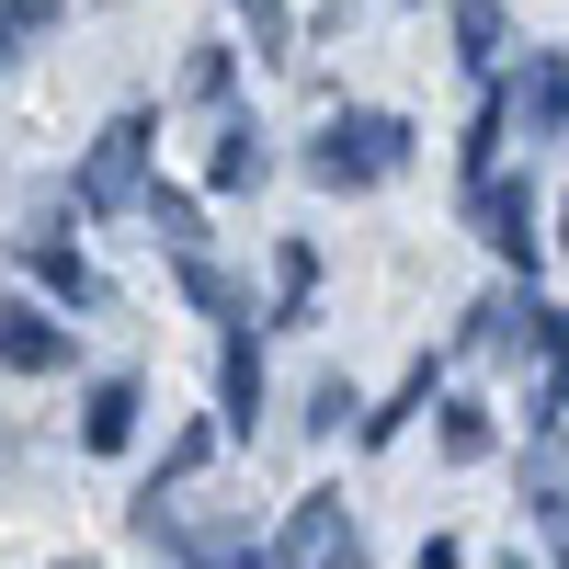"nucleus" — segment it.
Here are the masks:
<instances>
[{"label": "nucleus", "mask_w": 569, "mask_h": 569, "mask_svg": "<svg viewBox=\"0 0 569 569\" xmlns=\"http://www.w3.org/2000/svg\"><path fill=\"white\" fill-rule=\"evenodd\" d=\"M410 149H421V137H410V114H376V103H330L297 171L319 182V194H365V182L410 171Z\"/></svg>", "instance_id": "1"}, {"label": "nucleus", "mask_w": 569, "mask_h": 569, "mask_svg": "<svg viewBox=\"0 0 569 569\" xmlns=\"http://www.w3.org/2000/svg\"><path fill=\"white\" fill-rule=\"evenodd\" d=\"M149 149H160V114H149V103H126L103 137H91V160H80L69 194H80L91 217H126L137 194H149Z\"/></svg>", "instance_id": "2"}, {"label": "nucleus", "mask_w": 569, "mask_h": 569, "mask_svg": "<svg viewBox=\"0 0 569 569\" xmlns=\"http://www.w3.org/2000/svg\"><path fill=\"white\" fill-rule=\"evenodd\" d=\"M501 342H512V353H536V399H525V433H536V456H547V445H558V421H569V308L525 297Z\"/></svg>", "instance_id": "3"}, {"label": "nucleus", "mask_w": 569, "mask_h": 569, "mask_svg": "<svg viewBox=\"0 0 569 569\" xmlns=\"http://www.w3.org/2000/svg\"><path fill=\"white\" fill-rule=\"evenodd\" d=\"M467 217L490 228V262H512V273H525V297H536V262H547V206H536V182H479Z\"/></svg>", "instance_id": "4"}, {"label": "nucleus", "mask_w": 569, "mask_h": 569, "mask_svg": "<svg viewBox=\"0 0 569 569\" xmlns=\"http://www.w3.org/2000/svg\"><path fill=\"white\" fill-rule=\"evenodd\" d=\"M501 114L525 126V149H558L569 137V58L558 46H536L525 69H501Z\"/></svg>", "instance_id": "5"}, {"label": "nucleus", "mask_w": 569, "mask_h": 569, "mask_svg": "<svg viewBox=\"0 0 569 569\" xmlns=\"http://www.w3.org/2000/svg\"><path fill=\"white\" fill-rule=\"evenodd\" d=\"M262 421V319H228L217 342V433H251Z\"/></svg>", "instance_id": "6"}, {"label": "nucleus", "mask_w": 569, "mask_h": 569, "mask_svg": "<svg viewBox=\"0 0 569 569\" xmlns=\"http://www.w3.org/2000/svg\"><path fill=\"white\" fill-rule=\"evenodd\" d=\"M0 365L12 376H58L69 365V319L46 297H0Z\"/></svg>", "instance_id": "7"}, {"label": "nucleus", "mask_w": 569, "mask_h": 569, "mask_svg": "<svg viewBox=\"0 0 569 569\" xmlns=\"http://www.w3.org/2000/svg\"><path fill=\"white\" fill-rule=\"evenodd\" d=\"M137 410H149L137 376H91V399H80V456H126V445H137Z\"/></svg>", "instance_id": "8"}, {"label": "nucleus", "mask_w": 569, "mask_h": 569, "mask_svg": "<svg viewBox=\"0 0 569 569\" xmlns=\"http://www.w3.org/2000/svg\"><path fill=\"white\" fill-rule=\"evenodd\" d=\"M445 23H456V69H467V80L490 91V80L512 69V12H501V0H456Z\"/></svg>", "instance_id": "9"}, {"label": "nucleus", "mask_w": 569, "mask_h": 569, "mask_svg": "<svg viewBox=\"0 0 569 569\" xmlns=\"http://www.w3.org/2000/svg\"><path fill=\"white\" fill-rule=\"evenodd\" d=\"M433 399H445V365H433V353H421V365L399 376V388H388V399H376V410L353 421V445H365V456H376V445H399V433H410V421H421V410H433Z\"/></svg>", "instance_id": "10"}, {"label": "nucleus", "mask_w": 569, "mask_h": 569, "mask_svg": "<svg viewBox=\"0 0 569 569\" xmlns=\"http://www.w3.org/2000/svg\"><path fill=\"white\" fill-rule=\"evenodd\" d=\"M262 171H273V137H262L251 114H228V126H217V149H206V194H251Z\"/></svg>", "instance_id": "11"}, {"label": "nucleus", "mask_w": 569, "mask_h": 569, "mask_svg": "<svg viewBox=\"0 0 569 569\" xmlns=\"http://www.w3.org/2000/svg\"><path fill=\"white\" fill-rule=\"evenodd\" d=\"M206 456H217V421H182V433H171V456L149 467V479H137V536H149V525H160V501H171L182 479H194V467H206Z\"/></svg>", "instance_id": "12"}, {"label": "nucleus", "mask_w": 569, "mask_h": 569, "mask_svg": "<svg viewBox=\"0 0 569 569\" xmlns=\"http://www.w3.org/2000/svg\"><path fill=\"white\" fill-rule=\"evenodd\" d=\"M23 273H34V297H46V308H91V297H103V273H91L69 240H23Z\"/></svg>", "instance_id": "13"}, {"label": "nucleus", "mask_w": 569, "mask_h": 569, "mask_svg": "<svg viewBox=\"0 0 569 569\" xmlns=\"http://www.w3.org/2000/svg\"><path fill=\"white\" fill-rule=\"evenodd\" d=\"M137 206H149V228H160V251H171V262H206V206L182 194V182H149Z\"/></svg>", "instance_id": "14"}, {"label": "nucleus", "mask_w": 569, "mask_h": 569, "mask_svg": "<svg viewBox=\"0 0 569 569\" xmlns=\"http://www.w3.org/2000/svg\"><path fill=\"white\" fill-rule=\"evenodd\" d=\"M308 308H319V240H284L273 251V319L262 330H297Z\"/></svg>", "instance_id": "15"}, {"label": "nucleus", "mask_w": 569, "mask_h": 569, "mask_svg": "<svg viewBox=\"0 0 569 569\" xmlns=\"http://www.w3.org/2000/svg\"><path fill=\"white\" fill-rule=\"evenodd\" d=\"M501 149H512V114H501V80H490V103H479V126H467V149H456V182H467V194L501 182Z\"/></svg>", "instance_id": "16"}, {"label": "nucleus", "mask_w": 569, "mask_h": 569, "mask_svg": "<svg viewBox=\"0 0 569 569\" xmlns=\"http://www.w3.org/2000/svg\"><path fill=\"white\" fill-rule=\"evenodd\" d=\"M433 421H445V467H479V456L501 445V421H490L479 399H433Z\"/></svg>", "instance_id": "17"}, {"label": "nucleus", "mask_w": 569, "mask_h": 569, "mask_svg": "<svg viewBox=\"0 0 569 569\" xmlns=\"http://www.w3.org/2000/svg\"><path fill=\"white\" fill-rule=\"evenodd\" d=\"M228 23H240L251 46H262V58L284 69V58H297V12H284V0H228Z\"/></svg>", "instance_id": "18"}, {"label": "nucleus", "mask_w": 569, "mask_h": 569, "mask_svg": "<svg viewBox=\"0 0 569 569\" xmlns=\"http://www.w3.org/2000/svg\"><path fill=\"white\" fill-rule=\"evenodd\" d=\"M182 297H194L206 319H251V297L228 284V262H217V251H206V262H182Z\"/></svg>", "instance_id": "19"}, {"label": "nucleus", "mask_w": 569, "mask_h": 569, "mask_svg": "<svg viewBox=\"0 0 569 569\" xmlns=\"http://www.w3.org/2000/svg\"><path fill=\"white\" fill-rule=\"evenodd\" d=\"M353 421H365L353 376H319V388H308V433H353Z\"/></svg>", "instance_id": "20"}, {"label": "nucleus", "mask_w": 569, "mask_h": 569, "mask_svg": "<svg viewBox=\"0 0 569 569\" xmlns=\"http://www.w3.org/2000/svg\"><path fill=\"white\" fill-rule=\"evenodd\" d=\"M46 23H58V0H0V69H12L23 46L46 34Z\"/></svg>", "instance_id": "21"}, {"label": "nucleus", "mask_w": 569, "mask_h": 569, "mask_svg": "<svg viewBox=\"0 0 569 569\" xmlns=\"http://www.w3.org/2000/svg\"><path fill=\"white\" fill-rule=\"evenodd\" d=\"M228 69H240L228 46H194V69H182V91H194V103H228Z\"/></svg>", "instance_id": "22"}, {"label": "nucleus", "mask_w": 569, "mask_h": 569, "mask_svg": "<svg viewBox=\"0 0 569 569\" xmlns=\"http://www.w3.org/2000/svg\"><path fill=\"white\" fill-rule=\"evenodd\" d=\"M536 525H547V569H569V490L558 479L536 490Z\"/></svg>", "instance_id": "23"}, {"label": "nucleus", "mask_w": 569, "mask_h": 569, "mask_svg": "<svg viewBox=\"0 0 569 569\" xmlns=\"http://www.w3.org/2000/svg\"><path fill=\"white\" fill-rule=\"evenodd\" d=\"M410 569H467V547H456V536H421V547H410Z\"/></svg>", "instance_id": "24"}, {"label": "nucleus", "mask_w": 569, "mask_h": 569, "mask_svg": "<svg viewBox=\"0 0 569 569\" xmlns=\"http://www.w3.org/2000/svg\"><path fill=\"white\" fill-rule=\"evenodd\" d=\"M501 569H547V558H525V547H512V558H501Z\"/></svg>", "instance_id": "25"}, {"label": "nucleus", "mask_w": 569, "mask_h": 569, "mask_svg": "<svg viewBox=\"0 0 569 569\" xmlns=\"http://www.w3.org/2000/svg\"><path fill=\"white\" fill-rule=\"evenodd\" d=\"M558 251H569V206H558Z\"/></svg>", "instance_id": "26"}]
</instances>
